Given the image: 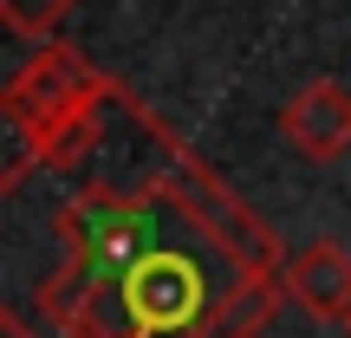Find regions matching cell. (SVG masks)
Wrapping results in <instances>:
<instances>
[{"instance_id": "cell-1", "label": "cell", "mask_w": 351, "mask_h": 338, "mask_svg": "<svg viewBox=\"0 0 351 338\" xmlns=\"http://www.w3.org/2000/svg\"><path fill=\"white\" fill-rule=\"evenodd\" d=\"M104 91H117V85L78 46H59V39H52V46H39L33 59L7 78L0 111H7V130L26 143L33 163L65 169V163H78V156L98 143Z\"/></svg>"}, {"instance_id": "cell-2", "label": "cell", "mask_w": 351, "mask_h": 338, "mask_svg": "<svg viewBox=\"0 0 351 338\" xmlns=\"http://www.w3.org/2000/svg\"><path fill=\"white\" fill-rule=\"evenodd\" d=\"M156 202H176V208L189 215V221L208 234V248H221L228 261H234V274H254V280H280V267H287L293 248H280V234L261 221V215L247 208V202L234 195V189L221 182L215 169H202L189 150L169 156V169L156 176Z\"/></svg>"}, {"instance_id": "cell-3", "label": "cell", "mask_w": 351, "mask_h": 338, "mask_svg": "<svg viewBox=\"0 0 351 338\" xmlns=\"http://www.w3.org/2000/svg\"><path fill=\"white\" fill-rule=\"evenodd\" d=\"M280 137L306 156V163H339L351 150V91L339 78H313L280 104Z\"/></svg>"}, {"instance_id": "cell-4", "label": "cell", "mask_w": 351, "mask_h": 338, "mask_svg": "<svg viewBox=\"0 0 351 338\" xmlns=\"http://www.w3.org/2000/svg\"><path fill=\"white\" fill-rule=\"evenodd\" d=\"M280 287L313 326H345L351 319V254L339 241H306V248L287 254Z\"/></svg>"}, {"instance_id": "cell-5", "label": "cell", "mask_w": 351, "mask_h": 338, "mask_svg": "<svg viewBox=\"0 0 351 338\" xmlns=\"http://www.w3.org/2000/svg\"><path fill=\"white\" fill-rule=\"evenodd\" d=\"M72 7L78 0H0V20H7L20 39H52Z\"/></svg>"}, {"instance_id": "cell-6", "label": "cell", "mask_w": 351, "mask_h": 338, "mask_svg": "<svg viewBox=\"0 0 351 338\" xmlns=\"http://www.w3.org/2000/svg\"><path fill=\"white\" fill-rule=\"evenodd\" d=\"M345 332H351V319H345Z\"/></svg>"}]
</instances>
